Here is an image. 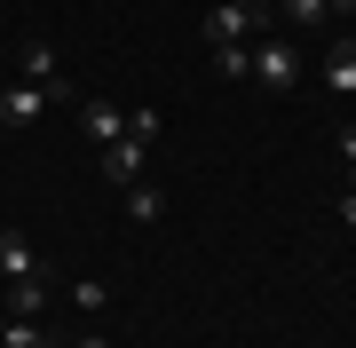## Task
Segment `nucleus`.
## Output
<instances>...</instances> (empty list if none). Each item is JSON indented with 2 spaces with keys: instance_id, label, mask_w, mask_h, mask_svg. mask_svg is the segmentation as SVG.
<instances>
[{
  "instance_id": "nucleus-8",
  "label": "nucleus",
  "mask_w": 356,
  "mask_h": 348,
  "mask_svg": "<svg viewBox=\"0 0 356 348\" xmlns=\"http://www.w3.org/2000/svg\"><path fill=\"white\" fill-rule=\"evenodd\" d=\"M32 270H40L32 238H24V230H0V277H32Z\"/></svg>"
},
{
  "instance_id": "nucleus-17",
  "label": "nucleus",
  "mask_w": 356,
  "mask_h": 348,
  "mask_svg": "<svg viewBox=\"0 0 356 348\" xmlns=\"http://www.w3.org/2000/svg\"><path fill=\"white\" fill-rule=\"evenodd\" d=\"M341 158H348V167H356V119H348V127H341Z\"/></svg>"
},
{
  "instance_id": "nucleus-18",
  "label": "nucleus",
  "mask_w": 356,
  "mask_h": 348,
  "mask_svg": "<svg viewBox=\"0 0 356 348\" xmlns=\"http://www.w3.org/2000/svg\"><path fill=\"white\" fill-rule=\"evenodd\" d=\"M72 348H111V340H103V333H88V340H72Z\"/></svg>"
},
{
  "instance_id": "nucleus-20",
  "label": "nucleus",
  "mask_w": 356,
  "mask_h": 348,
  "mask_svg": "<svg viewBox=\"0 0 356 348\" xmlns=\"http://www.w3.org/2000/svg\"><path fill=\"white\" fill-rule=\"evenodd\" d=\"M348 190H356V167H348Z\"/></svg>"
},
{
  "instance_id": "nucleus-15",
  "label": "nucleus",
  "mask_w": 356,
  "mask_h": 348,
  "mask_svg": "<svg viewBox=\"0 0 356 348\" xmlns=\"http://www.w3.org/2000/svg\"><path fill=\"white\" fill-rule=\"evenodd\" d=\"M214 72L222 79H245V48H214Z\"/></svg>"
},
{
  "instance_id": "nucleus-10",
  "label": "nucleus",
  "mask_w": 356,
  "mask_h": 348,
  "mask_svg": "<svg viewBox=\"0 0 356 348\" xmlns=\"http://www.w3.org/2000/svg\"><path fill=\"white\" fill-rule=\"evenodd\" d=\"M0 348H56V340L40 333L32 317H8V324H0Z\"/></svg>"
},
{
  "instance_id": "nucleus-14",
  "label": "nucleus",
  "mask_w": 356,
  "mask_h": 348,
  "mask_svg": "<svg viewBox=\"0 0 356 348\" xmlns=\"http://www.w3.org/2000/svg\"><path fill=\"white\" fill-rule=\"evenodd\" d=\"M159 127H166V119H159V111H127V135L143 142V151H151V142H159Z\"/></svg>"
},
{
  "instance_id": "nucleus-11",
  "label": "nucleus",
  "mask_w": 356,
  "mask_h": 348,
  "mask_svg": "<svg viewBox=\"0 0 356 348\" xmlns=\"http://www.w3.org/2000/svg\"><path fill=\"white\" fill-rule=\"evenodd\" d=\"M127 214H135V222H159V214H166V198L151 190V182H127Z\"/></svg>"
},
{
  "instance_id": "nucleus-9",
  "label": "nucleus",
  "mask_w": 356,
  "mask_h": 348,
  "mask_svg": "<svg viewBox=\"0 0 356 348\" xmlns=\"http://www.w3.org/2000/svg\"><path fill=\"white\" fill-rule=\"evenodd\" d=\"M79 127H88L95 142H119V135H127V111H119V103H79Z\"/></svg>"
},
{
  "instance_id": "nucleus-19",
  "label": "nucleus",
  "mask_w": 356,
  "mask_h": 348,
  "mask_svg": "<svg viewBox=\"0 0 356 348\" xmlns=\"http://www.w3.org/2000/svg\"><path fill=\"white\" fill-rule=\"evenodd\" d=\"M348 8H356V0H332V16H348Z\"/></svg>"
},
{
  "instance_id": "nucleus-16",
  "label": "nucleus",
  "mask_w": 356,
  "mask_h": 348,
  "mask_svg": "<svg viewBox=\"0 0 356 348\" xmlns=\"http://www.w3.org/2000/svg\"><path fill=\"white\" fill-rule=\"evenodd\" d=\"M341 222H348V245H356V190H341Z\"/></svg>"
},
{
  "instance_id": "nucleus-1",
  "label": "nucleus",
  "mask_w": 356,
  "mask_h": 348,
  "mask_svg": "<svg viewBox=\"0 0 356 348\" xmlns=\"http://www.w3.org/2000/svg\"><path fill=\"white\" fill-rule=\"evenodd\" d=\"M261 40V0H214L206 8V48H245Z\"/></svg>"
},
{
  "instance_id": "nucleus-4",
  "label": "nucleus",
  "mask_w": 356,
  "mask_h": 348,
  "mask_svg": "<svg viewBox=\"0 0 356 348\" xmlns=\"http://www.w3.org/2000/svg\"><path fill=\"white\" fill-rule=\"evenodd\" d=\"M143 158H151V151H143L135 135H119V142H103V174H111L119 190H127V182H143Z\"/></svg>"
},
{
  "instance_id": "nucleus-12",
  "label": "nucleus",
  "mask_w": 356,
  "mask_h": 348,
  "mask_svg": "<svg viewBox=\"0 0 356 348\" xmlns=\"http://www.w3.org/2000/svg\"><path fill=\"white\" fill-rule=\"evenodd\" d=\"M285 16H293V24H309V32H317L325 16H332V0H285Z\"/></svg>"
},
{
  "instance_id": "nucleus-6",
  "label": "nucleus",
  "mask_w": 356,
  "mask_h": 348,
  "mask_svg": "<svg viewBox=\"0 0 356 348\" xmlns=\"http://www.w3.org/2000/svg\"><path fill=\"white\" fill-rule=\"evenodd\" d=\"M325 88L356 103V40H332V48H325Z\"/></svg>"
},
{
  "instance_id": "nucleus-5",
  "label": "nucleus",
  "mask_w": 356,
  "mask_h": 348,
  "mask_svg": "<svg viewBox=\"0 0 356 348\" xmlns=\"http://www.w3.org/2000/svg\"><path fill=\"white\" fill-rule=\"evenodd\" d=\"M40 111H48V95H40V88H32V79H16V88H8V95H0V127H32V119H40Z\"/></svg>"
},
{
  "instance_id": "nucleus-13",
  "label": "nucleus",
  "mask_w": 356,
  "mask_h": 348,
  "mask_svg": "<svg viewBox=\"0 0 356 348\" xmlns=\"http://www.w3.org/2000/svg\"><path fill=\"white\" fill-rule=\"evenodd\" d=\"M103 301H111V285H103V277H79V285H72V309H103Z\"/></svg>"
},
{
  "instance_id": "nucleus-7",
  "label": "nucleus",
  "mask_w": 356,
  "mask_h": 348,
  "mask_svg": "<svg viewBox=\"0 0 356 348\" xmlns=\"http://www.w3.org/2000/svg\"><path fill=\"white\" fill-rule=\"evenodd\" d=\"M40 309H48V277H40V270L32 277H8V317H32L40 324Z\"/></svg>"
},
{
  "instance_id": "nucleus-2",
  "label": "nucleus",
  "mask_w": 356,
  "mask_h": 348,
  "mask_svg": "<svg viewBox=\"0 0 356 348\" xmlns=\"http://www.w3.org/2000/svg\"><path fill=\"white\" fill-rule=\"evenodd\" d=\"M245 72H254L269 95H293V88H301V48H293V40H254Z\"/></svg>"
},
{
  "instance_id": "nucleus-3",
  "label": "nucleus",
  "mask_w": 356,
  "mask_h": 348,
  "mask_svg": "<svg viewBox=\"0 0 356 348\" xmlns=\"http://www.w3.org/2000/svg\"><path fill=\"white\" fill-rule=\"evenodd\" d=\"M16 72H24L32 88L48 95V103H72V79H64V64H56L48 40H24V48H16Z\"/></svg>"
}]
</instances>
